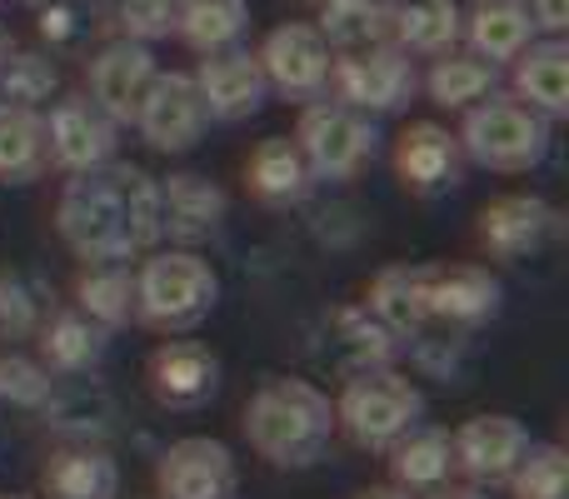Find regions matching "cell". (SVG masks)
I'll return each instance as SVG.
<instances>
[{
    "label": "cell",
    "mask_w": 569,
    "mask_h": 499,
    "mask_svg": "<svg viewBox=\"0 0 569 499\" xmlns=\"http://www.w3.org/2000/svg\"><path fill=\"white\" fill-rule=\"evenodd\" d=\"M340 340L350 345L355 355V370H385V365L400 355V335H390L380 320H375L365 305H355V310H340Z\"/></svg>",
    "instance_id": "obj_36"
},
{
    "label": "cell",
    "mask_w": 569,
    "mask_h": 499,
    "mask_svg": "<svg viewBox=\"0 0 569 499\" xmlns=\"http://www.w3.org/2000/svg\"><path fill=\"white\" fill-rule=\"evenodd\" d=\"M76 310L106 325L110 335L136 320V270L130 260H100L76 275Z\"/></svg>",
    "instance_id": "obj_29"
},
{
    "label": "cell",
    "mask_w": 569,
    "mask_h": 499,
    "mask_svg": "<svg viewBox=\"0 0 569 499\" xmlns=\"http://www.w3.org/2000/svg\"><path fill=\"white\" fill-rule=\"evenodd\" d=\"M455 140H460L470 166H485V170H495V176H530V170H540L545 156H550L555 126L545 116H535L530 106H520L515 96L495 90L480 106L465 110Z\"/></svg>",
    "instance_id": "obj_4"
},
{
    "label": "cell",
    "mask_w": 569,
    "mask_h": 499,
    "mask_svg": "<svg viewBox=\"0 0 569 499\" xmlns=\"http://www.w3.org/2000/svg\"><path fill=\"white\" fill-rule=\"evenodd\" d=\"M455 445V475L485 490V485H505L515 475V465L525 460V450L535 445V435L525 430V420L515 415H470L460 430L450 435Z\"/></svg>",
    "instance_id": "obj_14"
},
{
    "label": "cell",
    "mask_w": 569,
    "mask_h": 499,
    "mask_svg": "<svg viewBox=\"0 0 569 499\" xmlns=\"http://www.w3.org/2000/svg\"><path fill=\"white\" fill-rule=\"evenodd\" d=\"M260 70H266L270 96H284L295 106H310V100L330 96V66L335 50L320 40V30L310 20H284L266 36V46L256 50Z\"/></svg>",
    "instance_id": "obj_8"
},
{
    "label": "cell",
    "mask_w": 569,
    "mask_h": 499,
    "mask_svg": "<svg viewBox=\"0 0 569 499\" xmlns=\"http://www.w3.org/2000/svg\"><path fill=\"white\" fill-rule=\"evenodd\" d=\"M36 340H40L36 360L46 365L50 375H66V380L90 375L110 355V330L106 325H96L90 315H80L76 305H70V310H56L50 320H40Z\"/></svg>",
    "instance_id": "obj_22"
},
{
    "label": "cell",
    "mask_w": 569,
    "mask_h": 499,
    "mask_svg": "<svg viewBox=\"0 0 569 499\" xmlns=\"http://www.w3.org/2000/svg\"><path fill=\"white\" fill-rule=\"evenodd\" d=\"M460 40L470 56L490 60L500 70L515 66V56L530 40H540V30H535L525 0H470V6H460Z\"/></svg>",
    "instance_id": "obj_20"
},
{
    "label": "cell",
    "mask_w": 569,
    "mask_h": 499,
    "mask_svg": "<svg viewBox=\"0 0 569 499\" xmlns=\"http://www.w3.org/2000/svg\"><path fill=\"white\" fill-rule=\"evenodd\" d=\"M0 499H30V495H0Z\"/></svg>",
    "instance_id": "obj_45"
},
{
    "label": "cell",
    "mask_w": 569,
    "mask_h": 499,
    "mask_svg": "<svg viewBox=\"0 0 569 499\" xmlns=\"http://www.w3.org/2000/svg\"><path fill=\"white\" fill-rule=\"evenodd\" d=\"M136 130L160 156H186V150H196L206 140L210 116L200 106V90L190 80V70H160L156 86L146 90V100L136 110Z\"/></svg>",
    "instance_id": "obj_10"
},
{
    "label": "cell",
    "mask_w": 569,
    "mask_h": 499,
    "mask_svg": "<svg viewBox=\"0 0 569 499\" xmlns=\"http://www.w3.org/2000/svg\"><path fill=\"white\" fill-rule=\"evenodd\" d=\"M295 146H300L305 166L315 180H355L375 166L380 150V130L370 116L340 106V100H310L300 106V126H295Z\"/></svg>",
    "instance_id": "obj_6"
},
{
    "label": "cell",
    "mask_w": 569,
    "mask_h": 499,
    "mask_svg": "<svg viewBox=\"0 0 569 499\" xmlns=\"http://www.w3.org/2000/svg\"><path fill=\"white\" fill-rule=\"evenodd\" d=\"M335 56L370 50L390 40V0H320V16L310 20Z\"/></svg>",
    "instance_id": "obj_30"
},
{
    "label": "cell",
    "mask_w": 569,
    "mask_h": 499,
    "mask_svg": "<svg viewBox=\"0 0 569 499\" xmlns=\"http://www.w3.org/2000/svg\"><path fill=\"white\" fill-rule=\"evenodd\" d=\"M56 230L66 250L86 265L136 260L160 240V190L156 176L126 160L70 176L56 200Z\"/></svg>",
    "instance_id": "obj_1"
},
{
    "label": "cell",
    "mask_w": 569,
    "mask_h": 499,
    "mask_svg": "<svg viewBox=\"0 0 569 499\" xmlns=\"http://www.w3.org/2000/svg\"><path fill=\"white\" fill-rule=\"evenodd\" d=\"M40 330V305L20 275H0V340H26Z\"/></svg>",
    "instance_id": "obj_38"
},
{
    "label": "cell",
    "mask_w": 569,
    "mask_h": 499,
    "mask_svg": "<svg viewBox=\"0 0 569 499\" xmlns=\"http://www.w3.org/2000/svg\"><path fill=\"white\" fill-rule=\"evenodd\" d=\"M530 6V20L540 36H565L569 30V0H525Z\"/></svg>",
    "instance_id": "obj_40"
},
{
    "label": "cell",
    "mask_w": 569,
    "mask_h": 499,
    "mask_svg": "<svg viewBox=\"0 0 569 499\" xmlns=\"http://www.w3.org/2000/svg\"><path fill=\"white\" fill-rule=\"evenodd\" d=\"M200 90V106H206L210 120H250L266 110L270 100V86H266V70H260L256 50L246 46H230V50H216V56H200V66L190 70Z\"/></svg>",
    "instance_id": "obj_15"
},
{
    "label": "cell",
    "mask_w": 569,
    "mask_h": 499,
    "mask_svg": "<svg viewBox=\"0 0 569 499\" xmlns=\"http://www.w3.org/2000/svg\"><path fill=\"white\" fill-rule=\"evenodd\" d=\"M505 485H510L515 499H565V495H569L565 450H560V445H540V440H535Z\"/></svg>",
    "instance_id": "obj_35"
},
{
    "label": "cell",
    "mask_w": 569,
    "mask_h": 499,
    "mask_svg": "<svg viewBox=\"0 0 569 499\" xmlns=\"http://www.w3.org/2000/svg\"><path fill=\"white\" fill-rule=\"evenodd\" d=\"M46 499H116L120 495V465L100 445H66L40 470Z\"/></svg>",
    "instance_id": "obj_25"
},
{
    "label": "cell",
    "mask_w": 569,
    "mask_h": 499,
    "mask_svg": "<svg viewBox=\"0 0 569 499\" xmlns=\"http://www.w3.org/2000/svg\"><path fill=\"white\" fill-rule=\"evenodd\" d=\"M300 6H320V0H300Z\"/></svg>",
    "instance_id": "obj_46"
},
{
    "label": "cell",
    "mask_w": 569,
    "mask_h": 499,
    "mask_svg": "<svg viewBox=\"0 0 569 499\" xmlns=\"http://www.w3.org/2000/svg\"><path fill=\"white\" fill-rule=\"evenodd\" d=\"M46 166V116L0 106V186H30Z\"/></svg>",
    "instance_id": "obj_32"
},
{
    "label": "cell",
    "mask_w": 569,
    "mask_h": 499,
    "mask_svg": "<svg viewBox=\"0 0 569 499\" xmlns=\"http://www.w3.org/2000/svg\"><path fill=\"white\" fill-rule=\"evenodd\" d=\"M360 499H415V495H405V490H395V485H370Z\"/></svg>",
    "instance_id": "obj_42"
},
{
    "label": "cell",
    "mask_w": 569,
    "mask_h": 499,
    "mask_svg": "<svg viewBox=\"0 0 569 499\" xmlns=\"http://www.w3.org/2000/svg\"><path fill=\"white\" fill-rule=\"evenodd\" d=\"M0 400H10L16 410H50L56 375L36 355H0Z\"/></svg>",
    "instance_id": "obj_37"
},
{
    "label": "cell",
    "mask_w": 569,
    "mask_h": 499,
    "mask_svg": "<svg viewBox=\"0 0 569 499\" xmlns=\"http://www.w3.org/2000/svg\"><path fill=\"white\" fill-rule=\"evenodd\" d=\"M425 285H430V265H385L370 285V300L365 310L385 325L390 335L410 340L430 325V300H425Z\"/></svg>",
    "instance_id": "obj_24"
},
{
    "label": "cell",
    "mask_w": 569,
    "mask_h": 499,
    "mask_svg": "<svg viewBox=\"0 0 569 499\" xmlns=\"http://www.w3.org/2000/svg\"><path fill=\"white\" fill-rule=\"evenodd\" d=\"M420 90L440 110H460V116H465L470 106H480L485 96H495V90H500V70H495L490 60L470 56L465 46H455V50H445V56L430 60V70L420 76Z\"/></svg>",
    "instance_id": "obj_28"
},
{
    "label": "cell",
    "mask_w": 569,
    "mask_h": 499,
    "mask_svg": "<svg viewBox=\"0 0 569 499\" xmlns=\"http://www.w3.org/2000/svg\"><path fill=\"white\" fill-rule=\"evenodd\" d=\"M430 499H490V495L475 490V485H445V490H435Z\"/></svg>",
    "instance_id": "obj_41"
},
{
    "label": "cell",
    "mask_w": 569,
    "mask_h": 499,
    "mask_svg": "<svg viewBox=\"0 0 569 499\" xmlns=\"http://www.w3.org/2000/svg\"><path fill=\"white\" fill-rule=\"evenodd\" d=\"M146 385L166 410H200L220 395V355L200 340H166L150 350Z\"/></svg>",
    "instance_id": "obj_18"
},
{
    "label": "cell",
    "mask_w": 569,
    "mask_h": 499,
    "mask_svg": "<svg viewBox=\"0 0 569 499\" xmlns=\"http://www.w3.org/2000/svg\"><path fill=\"white\" fill-rule=\"evenodd\" d=\"M430 325H450V330H480L500 315L505 285L490 265H430Z\"/></svg>",
    "instance_id": "obj_17"
},
{
    "label": "cell",
    "mask_w": 569,
    "mask_h": 499,
    "mask_svg": "<svg viewBox=\"0 0 569 499\" xmlns=\"http://www.w3.org/2000/svg\"><path fill=\"white\" fill-rule=\"evenodd\" d=\"M60 90V66L40 50H10L0 66V106L16 110H40Z\"/></svg>",
    "instance_id": "obj_33"
},
{
    "label": "cell",
    "mask_w": 569,
    "mask_h": 499,
    "mask_svg": "<svg viewBox=\"0 0 569 499\" xmlns=\"http://www.w3.org/2000/svg\"><path fill=\"white\" fill-rule=\"evenodd\" d=\"M160 66L156 50L140 40H106L96 56L86 60V96L106 110L116 126H136V110L146 100V90L156 86Z\"/></svg>",
    "instance_id": "obj_13"
},
{
    "label": "cell",
    "mask_w": 569,
    "mask_h": 499,
    "mask_svg": "<svg viewBox=\"0 0 569 499\" xmlns=\"http://www.w3.org/2000/svg\"><path fill=\"white\" fill-rule=\"evenodd\" d=\"M160 190V236H170L180 250H196L226 226V190L210 176H196V170H180L170 180H156Z\"/></svg>",
    "instance_id": "obj_19"
},
{
    "label": "cell",
    "mask_w": 569,
    "mask_h": 499,
    "mask_svg": "<svg viewBox=\"0 0 569 499\" xmlns=\"http://www.w3.org/2000/svg\"><path fill=\"white\" fill-rule=\"evenodd\" d=\"M220 305V275L210 270L206 255L196 250H156L136 265V320L156 335L200 330Z\"/></svg>",
    "instance_id": "obj_3"
},
{
    "label": "cell",
    "mask_w": 569,
    "mask_h": 499,
    "mask_svg": "<svg viewBox=\"0 0 569 499\" xmlns=\"http://www.w3.org/2000/svg\"><path fill=\"white\" fill-rule=\"evenodd\" d=\"M420 96V70L415 56H405L400 46H370V50H350L335 56L330 66V100L360 110V116H395Z\"/></svg>",
    "instance_id": "obj_7"
},
{
    "label": "cell",
    "mask_w": 569,
    "mask_h": 499,
    "mask_svg": "<svg viewBox=\"0 0 569 499\" xmlns=\"http://www.w3.org/2000/svg\"><path fill=\"white\" fill-rule=\"evenodd\" d=\"M560 226H565L560 210L545 196H500L480 210L475 236L495 260H530V255H540L560 236Z\"/></svg>",
    "instance_id": "obj_16"
},
{
    "label": "cell",
    "mask_w": 569,
    "mask_h": 499,
    "mask_svg": "<svg viewBox=\"0 0 569 499\" xmlns=\"http://www.w3.org/2000/svg\"><path fill=\"white\" fill-rule=\"evenodd\" d=\"M510 86L515 100L530 106L535 116L555 120L569 116V40L565 36H540L515 56L510 66Z\"/></svg>",
    "instance_id": "obj_21"
},
{
    "label": "cell",
    "mask_w": 569,
    "mask_h": 499,
    "mask_svg": "<svg viewBox=\"0 0 569 499\" xmlns=\"http://www.w3.org/2000/svg\"><path fill=\"white\" fill-rule=\"evenodd\" d=\"M246 186H250V196H256L260 206L290 210L315 190V176H310V166H305L300 146H295L290 136H270V140H260V146L250 150Z\"/></svg>",
    "instance_id": "obj_23"
},
{
    "label": "cell",
    "mask_w": 569,
    "mask_h": 499,
    "mask_svg": "<svg viewBox=\"0 0 569 499\" xmlns=\"http://www.w3.org/2000/svg\"><path fill=\"white\" fill-rule=\"evenodd\" d=\"M465 150L450 126L440 120H415L395 140V180L410 190L415 200H440L465 186Z\"/></svg>",
    "instance_id": "obj_11"
},
{
    "label": "cell",
    "mask_w": 569,
    "mask_h": 499,
    "mask_svg": "<svg viewBox=\"0 0 569 499\" xmlns=\"http://www.w3.org/2000/svg\"><path fill=\"white\" fill-rule=\"evenodd\" d=\"M10 50H16V46H10V36H6V30H0V66H6V56H10Z\"/></svg>",
    "instance_id": "obj_43"
},
{
    "label": "cell",
    "mask_w": 569,
    "mask_h": 499,
    "mask_svg": "<svg viewBox=\"0 0 569 499\" xmlns=\"http://www.w3.org/2000/svg\"><path fill=\"white\" fill-rule=\"evenodd\" d=\"M90 26H96V20L80 16V0H46V6H40V36H46L50 46H76Z\"/></svg>",
    "instance_id": "obj_39"
},
{
    "label": "cell",
    "mask_w": 569,
    "mask_h": 499,
    "mask_svg": "<svg viewBox=\"0 0 569 499\" xmlns=\"http://www.w3.org/2000/svg\"><path fill=\"white\" fill-rule=\"evenodd\" d=\"M246 30H250V0H180L176 36L196 56H216V50L240 46Z\"/></svg>",
    "instance_id": "obj_31"
},
{
    "label": "cell",
    "mask_w": 569,
    "mask_h": 499,
    "mask_svg": "<svg viewBox=\"0 0 569 499\" xmlns=\"http://www.w3.org/2000/svg\"><path fill=\"white\" fill-rule=\"evenodd\" d=\"M250 450L276 470H310L325 460L335 440V400L315 380L300 375H270L240 415Z\"/></svg>",
    "instance_id": "obj_2"
},
{
    "label": "cell",
    "mask_w": 569,
    "mask_h": 499,
    "mask_svg": "<svg viewBox=\"0 0 569 499\" xmlns=\"http://www.w3.org/2000/svg\"><path fill=\"white\" fill-rule=\"evenodd\" d=\"M425 420V395L415 380H405L395 365L385 370H350L340 400H335V435H345L360 450H395L415 425Z\"/></svg>",
    "instance_id": "obj_5"
},
{
    "label": "cell",
    "mask_w": 569,
    "mask_h": 499,
    "mask_svg": "<svg viewBox=\"0 0 569 499\" xmlns=\"http://www.w3.org/2000/svg\"><path fill=\"white\" fill-rule=\"evenodd\" d=\"M120 126L90 96H60L46 116V160L66 176H86L116 160Z\"/></svg>",
    "instance_id": "obj_9"
},
{
    "label": "cell",
    "mask_w": 569,
    "mask_h": 499,
    "mask_svg": "<svg viewBox=\"0 0 569 499\" xmlns=\"http://www.w3.org/2000/svg\"><path fill=\"white\" fill-rule=\"evenodd\" d=\"M390 46L405 56H445L460 46V0H390Z\"/></svg>",
    "instance_id": "obj_27"
},
{
    "label": "cell",
    "mask_w": 569,
    "mask_h": 499,
    "mask_svg": "<svg viewBox=\"0 0 569 499\" xmlns=\"http://www.w3.org/2000/svg\"><path fill=\"white\" fill-rule=\"evenodd\" d=\"M390 455V485L405 495H435L450 485L455 475V445L450 430H435V425H415Z\"/></svg>",
    "instance_id": "obj_26"
},
{
    "label": "cell",
    "mask_w": 569,
    "mask_h": 499,
    "mask_svg": "<svg viewBox=\"0 0 569 499\" xmlns=\"http://www.w3.org/2000/svg\"><path fill=\"white\" fill-rule=\"evenodd\" d=\"M20 6H36V10H40V6H46V0H20Z\"/></svg>",
    "instance_id": "obj_44"
},
{
    "label": "cell",
    "mask_w": 569,
    "mask_h": 499,
    "mask_svg": "<svg viewBox=\"0 0 569 499\" xmlns=\"http://www.w3.org/2000/svg\"><path fill=\"white\" fill-rule=\"evenodd\" d=\"M106 20L116 26L120 40H140V46H156V40L176 36V16L180 0H100Z\"/></svg>",
    "instance_id": "obj_34"
},
{
    "label": "cell",
    "mask_w": 569,
    "mask_h": 499,
    "mask_svg": "<svg viewBox=\"0 0 569 499\" xmlns=\"http://www.w3.org/2000/svg\"><path fill=\"white\" fill-rule=\"evenodd\" d=\"M160 499H240V465L230 445L210 435H186L156 465Z\"/></svg>",
    "instance_id": "obj_12"
}]
</instances>
